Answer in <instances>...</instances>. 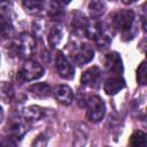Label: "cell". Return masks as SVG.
Instances as JSON below:
<instances>
[{"label":"cell","mask_w":147,"mask_h":147,"mask_svg":"<svg viewBox=\"0 0 147 147\" xmlns=\"http://www.w3.org/2000/svg\"><path fill=\"white\" fill-rule=\"evenodd\" d=\"M114 28H116L123 37H130V39L136 34V15L131 9H122L114 13L111 18Z\"/></svg>","instance_id":"1"},{"label":"cell","mask_w":147,"mask_h":147,"mask_svg":"<svg viewBox=\"0 0 147 147\" xmlns=\"http://www.w3.org/2000/svg\"><path fill=\"white\" fill-rule=\"evenodd\" d=\"M13 49H14V53L21 59L29 60L37 49L36 38L26 32L21 33L18 39L13 44Z\"/></svg>","instance_id":"2"},{"label":"cell","mask_w":147,"mask_h":147,"mask_svg":"<svg viewBox=\"0 0 147 147\" xmlns=\"http://www.w3.org/2000/svg\"><path fill=\"white\" fill-rule=\"evenodd\" d=\"M69 54H70L71 60L77 65H84L94 57V51L92 46L86 42L74 44L69 48Z\"/></svg>","instance_id":"3"},{"label":"cell","mask_w":147,"mask_h":147,"mask_svg":"<svg viewBox=\"0 0 147 147\" xmlns=\"http://www.w3.org/2000/svg\"><path fill=\"white\" fill-rule=\"evenodd\" d=\"M42 75L44 68L39 62L34 60H26L17 72V79L20 82H32L40 78Z\"/></svg>","instance_id":"4"},{"label":"cell","mask_w":147,"mask_h":147,"mask_svg":"<svg viewBox=\"0 0 147 147\" xmlns=\"http://www.w3.org/2000/svg\"><path fill=\"white\" fill-rule=\"evenodd\" d=\"M86 108H87V117L91 122H99L103 118L106 114V105L103 100L98 95H90L86 99Z\"/></svg>","instance_id":"5"},{"label":"cell","mask_w":147,"mask_h":147,"mask_svg":"<svg viewBox=\"0 0 147 147\" xmlns=\"http://www.w3.org/2000/svg\"><path fill=\"white\" fill-rule=\"evenodd\" d=\"M70 25H71L72 32L77 37H86L87 36V30H88L90 21L86 18V16L82 11H79V10L72 11Z\"/></svg>","instance_id":"6"},{"label":"cell","mask_w":147,"mask_h":147,"mask_svg":"<svg viewBox=\"0 0 147 147\" xmlns=\"http://www.w3.org/2000/svg\"><path fill=\"white\" fill-rule=\"evenodd\" d=\"M55 69L61 78L71 79L75 76V69L71 62L62 52H57L55 55Z\"/></svg>","instance_id":"7"},{"label":"cell","mask_w":147,"mask_h":147,"mask_svg":"<svg viewBox=\"0 0 147 147\" xmlns=\"http://www.w3.org/2000/svg\"><path fill=\"white\" fill-rule=\"evenodd\" d=\"M5 130L9 137L20 140L26 133V131L29 129H28V125H26L24 119H22L20 117H11L10 119L7 121Z\"/></svg>","instance_id":"8"},{"label":"cell","mask_w":147,"mask_h":147,"mask_svg":"<svg viewBox=\"0 0 147 147\" xmlns=\"http://www.w3.org/2000/svg\"><path fill=\"white\" fill-rule=\"evenodd\" d=\"M101 80H102V72H101L100 68L96 67V65L86 69L83 72L82 77H80L82 85L86 86V87H90V88L99 87L100 84H101Z\"/></svg>","instance_id":"9"},{"label":"cell","mask_w":147,"mask_h":147,"mask_svg":"<svg viewBox=\"0 0 147 147\" xmlns=\"http://www.w3.org/2000/svg\"><path fill=\"white\" fill-rule=\"evenodd\" d=\"M105 69L107 72L111 74L113 76H121L123 72V62L121 55L116 52L108 53L105 56Z\"/></svg>","instance_id":"10"},{"label":"cell","mask_w":147,"mask_h":147,"mask_svg":"<svg viewBox=\"0 0 147 147\" xmlns=\"http://www.w3.org/2000/svg\"><path fill=\"white\" fill-rule=\"evenodd\" d=\"M53 95L54 98L62 105L68 106L74 100V93L72 90L68 85H57L53 90Z\"/></svg>","instance_id":"11"},{"label":"cell","mask_w":147,"mask_h":147,"mask_svg":"<svg viewBox=\"0 0 147 147\" xmlns=\"http://www.w3.org/2000/svg\"><path fill=\"white\" fill-rule=\"evenodd\" d=\"M125 87V80L121 76H111L103 84V91L108 95H114Z\"/></svg>","instance_id":"12"},{"label":"cell","mask_w":147,"mask_h":147,"mask_svg":"<svg viewBox=\"0 0 147 147\" xmlns=\"http://www.w3.org/2000/svg\"><path fill=\"white\" fill-rule=\"evenodd\" d=\"M28 92L30 94H32L34 98L44 99V98H48L51 95L52 90L47 83H36L28 87Z\"/></svg>","instance_id":"13"},{"label":"cell","mask_w":147,"mask_h":147,"mask_svg":"<svg viewBox=\"0 0 147 147\" xmlns=\"http://www.w3.org/2000/svg\"><path fill=\"white\" fill-rule=\"evenodd\" d=\"M63 37H64V31L62 29V26L60 25H55L51 29L49 33H48V44L52 48H55L57 47L62 40H63Z\"/></svg>","instance_id":"14"},{"label":"cell","mask_w":147,"mask_h":147,"mask_svg":"<svg viewBox=\"0 0 147 147\" xmlns=\"http://www.w3.org/2000/svg\"><path fill=\"white\" fill-rule=\"evenodd\" d=\"M45 110L39 106H29L23 109V116L28 121H39L44 117Z\"/></svg>","instance_id":"15"},{"label":"cell","mask_w":147,"mask_h":147,"mask_svg":"<svg viewBox=\"0 0 147 147\" xmlns=\"http://www.w3.org/2000/svg\"><path fill=\"white\" fill-rule=\"evenodd\" d=\"M15 96L14 86L9 82H0V100L5 103H9L13 101Z\"/></svg>","instance_id":"16"},{"label":"cell","mask_w":147,"mask_h":147,"mask_svg":"<svg viewBox=\"0 0 147 147\" xmlns=\"http://www.w3.org/2000/svg\"><path fill=\"white\" fill-rule=\"evenodd\" d=\"M63 3L61 2H57V1H53V2H49V7H48V10H47V14H48V17L52 20V21H61L63 18V15H64V10H63Z\"/></svg>","instance_id":"17"},{"label":"cell","mask_w":147,"mask_h":147,"mask_svg":"<svg viewBox=\"0 0 147 147\" xmlns=\"http://www.w3.org/2000/svg\"><path fill=\"white\" fill-rule=\"evenodd\" d=\"M94 42H95V45L98 46V48L99 49H101V51H103V49H107L108 47H109V45H110V42H111V39H110V36H109V33L107 32V30L103 28L95 37H94Z\"/></svg>","instance_id":"18"},{"label":"cell","mask_w":147,"mask_h":147,"mask_svg":"<svg viewBox=\"0 0 147 147\" xmlns=\"http://www.w3.org/2000/svg\"><path fill=\"white\" fill-rule=\"evenodd\" d=\"M129 146L130 147H146L147 146V136L144 131H136L132 133V136L130 137V141H129Z\"/></svg>","instance_id":"19"},{"label":"cell","mask_w":147,"mask_h":147,"mask_svg":"<svg viewBox=\"0 0 147 147\" xmlns=\"http://www.w3.org/2000/svg\"><path fill=\"white\" fill-rule=\"evenodd\" d=\"M88 11L94 20H98L106 11V3L103 1H91L88 3Z\"/></svg>","instance_id":"20"},{"label":"cell","mask_w":147,"mask_h":147,"mask_svg":"<svg viewBox=\"0 0 147 147\" xmlns=\"http://www.w3.org/2000/svg\"><path fill=\"white\" fill-rule=\"evenodd\" d=\"M23 8L25 9L26 13L33 15V14H38L45 6V3L42 1H37V0H24L22 2Z\"/></svg>","instance_id":"21"},{"label":"cell","mask_w":147,"mask_h":147,"mask_svg":"<svg viewBox=\"0 0 147 147\" xmlns=\"http://www.w3.org/2000/svg\"><path fill=\"white\" fill-rule=\"evenodd\" d=\"M11 16H13L11 3L8 1H1L0 2V21L11 23Z\"/></svg>","instance_id":"22"},{"label":"cell","mask_w":147,"mask_h":147,"mask_svg":"<svg viewBox=\"0 0 147 147\" xmlns=\"http://www.w3.org/2000/svg\"><path fill=\"white\" fill-rule=\"evenodd\" d=\"M146 62L142 61L138 69H137V82L140 84V85H145L146 84Z\"/></svg>","instance_id":"23"},{"label":"cell","mask_w":147,"mask_h":147,"mask_svg":"<svg viewBox=\"0 0 147 147\" xmlns=\"http://www.w3.org/2000/svg\"><path fill=\"white\" fill-rule=\"evenodd\" d=\"M47 141H48L47 137H46L45 134L40 133V134H38V136L36 137V139L32 141L31 147H46V146H47Z\"/></svg>","instance_id":"24"},{"label":"cell","mask_w":147,"mask_h":147,"mask_svg":"<svg viewBox=\"0 0 147 147\" xmlns=\"http://www.w3.org/2000/svg\"><path fill=\"white\" fill-rule=\"evenodd\" d=\"M44 26H45L44 21H41V20L34 21V22H33V30H34V33H36L37 36L40 34V33H42V32H44Z\"/></svg>","instance_id":"25"},{"label":"cell","mask_w":147,"mask_h":147,"mask_svg":"<svg viewBox=\"0 0 147 147\" xmlns=\"http://www.w3.org/2000/svg\"><path fill=\"white\" fill-rule=\"evenodd\" d=\"M0 147H16V146H15V142L10 138H8V139H5V140H1Z\"/></svg>","instance_id":"26"},{"label":"cell","mask_w":147,"mask_h":147,"mask_svg":"<svg viewBox=\"0 0 147 147\" xmlns=\"http://www.w3.org/2000/svg\"><path fill=\"white\" fill-rule=\"evenodd\" d=\"M2 118H3V110H2V108L0 107V123H1Z\"/></svg>","instance_id":"27"},{"label":"cell","mask_w":147,"mask_h":147,"mask_svg":"<svg viewBox=\"0 0 147 147\" xmlns=\"http://www.w3.org/2000/svg\"><path fill=\"white\" fill-rule=\"evenodd\" d=\"M0 144H1V138H0Z\"/></svg>","instance_id":"28"}]
</instances>
